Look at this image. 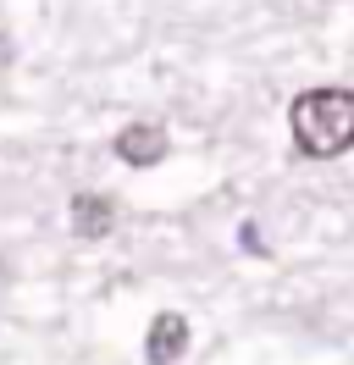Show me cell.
<instances>
[{
	"mask_svg": "<svg viewBox=\"0 0 354 365\" xmlns=\"http://www.w3.org/2000/svg\"><path fill=\"white\" fill-rule=\"evenodd\" d=\"M0 67H11V39L0 34Z\"/></svg>",
	"mask_w": 354,
	"mask_h": 365,
	"instance_id": "5",
	"label": "cell"
},
{
	"mask_svg": "<svg viewBox=\"0 0 354 365\" xmlns=\"http://www.w3.org/2000/svg\"><path fill=\"white\" fill-rule=\"evenodd\" d=\"M288 128H293V144L299 155L310 160H332L354 150V89H305L293 106H288Z\"/></svg>",
	"mask_w": 354,
	"mask_h": 365,
	"instance_id": "1",
	"label": "cell"
},
{
	"mask_svg": "<svg viewBox=\"0 0 354 365\" xmlns=\"http://www.w3.org/2000/svg\"><path fill=\"white\" fill-rule=\"evenodd\" d=\"M116 160H128V166H161V160H166V128L128 122V128L116 133Z\"/></svg>",
	"mask_w": 354,
	"mask_h": 365,
	"instance_id": "2",
	"label": "cell"
},
{
	"mask_svg": "<svg viewBox=\"0 0 354 365\" xmlns=\"http://www.w3.org/2000/svg\"><path fill=\"white\" fill-rule=\"evenodd\" d=\"M116 222V205L106 194H72V232L78 238H106Z\"/></svg>",
	"mask_w": 354,
	"mask_h": 365,
	"instance_id": "4",
	"label": "cell"
},
{
	"mask_svg": "<svg viewBox=\"0 0 354 365\" xmlns=\"http://www.w3.org/2000/svg\"><path fill=\"white\" fill-rule=\"evenodd\" d=\"M183 349H188V321L177 316V310H161V316L150 321V338H144V360L150 365H177Z\"/></svg>",
	"mask_w": 354,
	"mask_h": 365,
	"instance_id": "3",
	"label": "cell"
}]
</instances>
